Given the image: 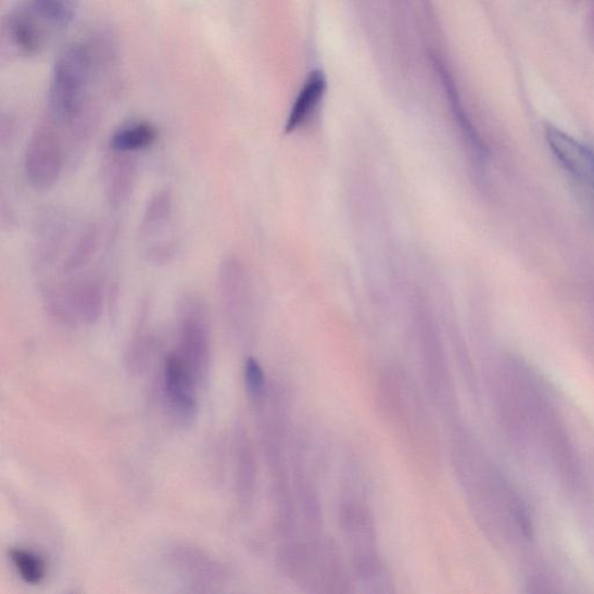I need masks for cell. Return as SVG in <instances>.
Returning a JSON list of instances; mask_svg holds the SVG:
<instances>
[{
  "label": "cell",
  "instance_id": "obj_10",
  "mask_svg": "<svg viewBox=\"0 0 594 594\" xmlns=\"http://www.w3.org/2000/svg\"><path fill=\"white\" fill-rule=\"evenodd\" d=\"M73 309L77 326H92L104 308L103 287L98 279L87 277L69 281Z\"/></svg>",
  "mask_w": 594,
  "mask_h": 594
},
{
  "label": "cell",
  "instance_id": "obj_8",
  "mask_svg": "<svg viewBox=\"0 0 594 594\" xmlns=\"http://www.w3.org/2000/svg\"><path fill=\"white\" fill-rule=\"evenodd\" d=\"M67 235H69V226L61 212L50 210L39 217L33 247V257L39 267L53 266L62 257Z\"/></svg>",
  "mask_w": 594,
  "mask_h": 594
},
{
  "label": "cell",
  "instance_id": "obj_18",
  "mask_svg": "<svg viewBox=\"0 0 594 594\" xmlns=\"http://www.w3.org/2000/svg\"><path fill=\"white\" fill-rule=\"evenodd\" d=\"M587 4L586 33L592 46H594V0H585Z\"/></svg>",
  "mask_w": 594,
  "mask_h": 594
},
{
  "label": "cell",
  "instance_id": "obj_9",
  "mask_svg": "<svg viewBox=\"0 0 594 594\" xmlns=\"http://www.w3.org/2000/svg\"><path fill=\"white\" fill-rule=\"evenodd\" d=\"M8 27L14 45L26 54H37L43 48L48 26L30 4L14 10Z\"/></svg>",
  "mask_w": 594,
  "mask_h": 594
},
{
  "label": "cell",
  "instance_id": "obj_5",
  "mask_svg": "<svg viewBox=\"0 0 594 594\" xmlns=\"http://www.w3.org/2000/svg\"><path fill=\"white\" fill-rule=\"evenodd\" d=\"M199 383L178 353H169L163 364V390L169 413L181 424L194 420Z\"/></svg>",
  "mask_w": 594,
  "mask_h": 594
},
{
  "label": "cell",
  "instance_id": "obj_11",
  "mask_svg": "<svg viewBox=\"0 0 594 594\" xmlns=\"http://www.w3.org/2000/svg\"><path fill=\"white\" fill-rule=\"evenodd\" d=\"M103 229L98 224L85 227L69 251L65 253L61 265L62 274L72 276L87 268L99 253L101 243H103Z\"/></svg>",
  "mask_w": 594,
  "mask_h": 594
},
{
  "label": "cell",
  "instance_id": "obj_4",
  "mask_svg": "<svg viewBox=\"0 0 594 594\" xmlns=\"http://www.w3.org/2000/svg\"><path fill=\"white\" fill-rule=\"evenodd\" d=\"M64 147L52 126H41L34 134L25 151L24 168L33 190H52L60 179L64 164Z\"/></svg>",
  "mask_w": 594,
  "mask_h": 594
},
{
  "label": "cell",
  "instance_id": "obj_12",
  "mask_svg": "<svg viewBox=\"0 0 594 594\" xmlns=\"http://www.w3.org/2000/svg\"><path fill=\"white\" fill-rule=\"evenodd\" d=\"M327 81L324 74L314 72L304 83L295 104L288 116L286 132L290 134L299 129L309 121L321 99L326 93Z\"/></svg>",
  "mask_w": 594,
  "mask_h": 594
},
{
  "label": "cell",
  "instance_id": "obj_1",
  "mask_svg": "<svg viewBox=\"0 0 594 594\" xmlns=\"http://www.w3.org/2000/svg\"><path fill=\"white\" fill-rule=\"evenodd\" d=\"M94 54L89 46L74 43L58 59L49 88V106L55 121L69 128L73 143L87 141L92 132L89 109L94 76Z\"/></svg>",
  "mask_w": 594,
  "mask_h": 594
},
{
  "label": "cell",
  "instance_id": "obj_6",
  "mask_svg": "<svg viewBox=\"0 0 594 594\" xmlns=\"http://www.w3.org/2000/svg\"><path fill=\"white\" fill-rule=\"evenodd\" d=\"M546 139L557 162L594 202V151L552 126L546 128Z\"/></svg>",
  "mask_w": 594,
  "mask_h": 594
},
{
  "label": "cell",
  "instance_id": "obj_16",
  "mask_svg": "<svg viewBox=\"0 0 594 594\" xmlns=\"http://www.w3.org/2000/svg\"><path fill=\"white\" fill-rule=\"evenodd\" d=\"M9 556L25 583L39 585L45 581L47 565L39 554L25 548H13L9 552Z\"/></svg>",
  "mask_w": 594,
  "mask_h": 594
},
{
  "label": "cell",
  "instance_id": "obj_13",
  "mask_svg": "<svg viewBox=\"0 0 594 594\" xmlns=\"http://www.w3.org/2000/svg\"><path fill=\"white\" fill-rule=\"evenodd\" d=\"M173 557L176 566L193 582L215 584L225 574V570L202 552L180 548Z\"/></svg>",
  "mask_w": 594,
  "mask_h": 594
},
{
  "label": "cell",
  "instance_id": "obj_17",
  "mask_svg": "<svg viewBox=\"0 0 594 594\" xmlns=\"http://www.w3.org/2000/svg\"><path fill=\"white\" fill-rule=\"evenodd\" d=\"M244 381L247 392L251 400L260 401L265 394L266 380L261 364L249 358L244 365Z\"/></svg>",
  "mask_w": 594,
  "mask_h": 594
},
{
  "label": "cell",
  "instance_id": "obj_7",
  "mask_svg": "<svg viewBox=\"0 0 594 594\" xmlns=\"http://www.w3.org/2000/svg\"><path fill=\"white\" fill-rule=\"evenodd\" d=\"M127 152L110 150L103 166V188L108 202L113 208L123 207L130 199L136 180L138 164Z\"/></svg>",
  "mask_w": 594,
  "mask_h": 594
},
{
  "label": "cell",
  "instance_id": "obj_2",
  "mask_svg": "<svg viewBox=\"0 0 594 594\" xmlns=\"http://www.w3.org/2000/svg\"><path fill=\"white\" fill-rule=\"evenodd\" d=\"M177 353L200 386L208 375L212 355L207 304L198 295H184L177 304Z\"/></svg>",
  "mask_w": 594,
  "mask_h": 594
},
{
  "label": "cell",
  "instance_id": "obj_15",
  "mask_svg": "<svg viewBox=\"0 0 594 594\" xmlns=\"http://www.w3.org/2000/svg\"><path fill=\"white\" fill-rule=\"evenodd\" d=\"M31 8L50 28H64L75 20L78 0H31Z\"/></svg>",
  "mask_w": 594,
  "mask_h": 594
},
{
  "label": "cell",
  "instance_id": "obj_14",
  "mask_svg": "<svg viewBox=\"0 0 594 594\" xmlns=\"http://www.w3.org/2000/svg\"><path fill=\"white\" fill-rule=\"evenodd\" d=\"M157 140V130L148 123H135L115 131L110 141V150L135 152L149 149Z\"/></svg>",
  "mask_w": 594,
  "mask_h": 594
},
{
  "label": "cell",
  "instance_id": "obj_19",
  "mask_svg": "<svg viewBox=\"0 0 594 594\" xmlns=\"http://www.w3.org/2000/svg\"><path fill=\"white\" fill-rule=\"evenodd\" d=\"M570 2L574 5H580L582 4L583 2H585V0H570Z\"/></svg>",
  "mask_w": 594,
  "mask_h": 594
},
{
  "label": "cell",
  "instance_id": "obj_3",
  "mask_svg": "<svg viewBox=\"0 0 594 594\" xmlns=\"http://www.w3.org/2000/svg\"><path fill=\"white\" fill-rule=\"evenodd\" d=\"M140 244L144 257L154 264L172 262L178 251L175 200L169 190L150 199L140 225Z\"/></svg>",
  "mask_w": 594,
  "mask_h": 594
}]
</instances>
